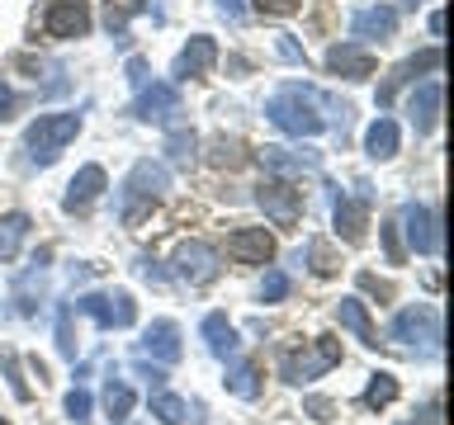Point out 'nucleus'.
<instances>
[{
    "label": "nucleus",
    "instance_id": "obj_19",
    "mask_svg": "<svg viewBox=\"0 0 454 425\" xmlns=\"http://www.w3.org/2000/svg\"><path fill=\"white\" fill-rule=\"evenodd\" d=\"M99 189H105V170L85 166L81 175L71 180V189H67V212H85V208H90V198H99Z\"/></svg>",
    "mask_w": 454,
    "mask_h": 425
},
{
    "label": "nucleus",
    "instance_id": "obj_10",
    "mask_svg": "<svg viewBox=\"0 0 454 425\" xmlns=\"http://www.w3.org/2000/svg\"><path fill=\"white\" fill-rule=\"evenodd\" d=\"M227 251H232V260H241V265H265L270 255H275V236H270L265 227H241V232L227 236Z\"/></svg>",
    "mask_w": 454,
    "mask_h": 425
},
{
    "label": "nucleus",
    "instance_id": "obj_21",
    "mask_svg": "<svg viewBox=\"0 0 454 425\" xmlns=\"http://www.w3.org/2000/svg\"><path fill=\"white\" fill-rule=\"evenodd\" d=\"M204 340H208V350L218 354V359H232L237 354V326L223 317V312H208L204 317Z\"/></svg>",
    "mask_w": 454,
    "mask_h": 425
},
{
    "label": "nucleus",
    "instance_id": "obj_36",
    "mask_svg": "<svg viewBox=\"0 0 454 425\" xmlns=\"http://www.w3.org/2000/svg\"><path fill=\"white\" fill-rule=\"evenodd\" d=\"M20 104H24V99L14 95L5 81H0V123H5V119H14V113H20Z\"/></svg>",
    "mask_w": 454,
    "mask_h": 425
},
{
    "label": "nucleus",
    "instance_id": "obj_14",
    "mask_svg": "<svg viewBox=\"0 0 454 425\" xmlns=\"http://www.w3.org/2000/svg\"><path fill=\"white\" fill-rule=\"evenodd\" d=\"M218 62V42L213 38H190V48L176 57V81H190V76H208V66Z\"/></svg>",
    "mask_w": 454,
    "mask_h": 425
},
{
    "label": "nucleus",
    "instance_id": "obj_37",
    "mask_svg": "<svg viewBox=\"0 0 454 425\" xmlns=\"http://www.w3.org/2000/svg\"><path fill=\"white\" fill-rule=\"evenodd\" d=\"M383 241H388V260L403 265V241H397V222H383Z\"/></svg>",
    "mask_w": 454,
    "mask_h": 425
},
{
    "label": "nucleus",
    "instance_id": "obj_27",
    "mask_svg": "<svg viewBox=\"0 0 454 425\" xmlns=\"http://www.w3.org/2000/svg\"><path fill=\"white\" fill-rule=\"evenodd\" d=\"M152 416L166 421V425H180V421H190V406H184L180 397H170V392H156L152 397Z\"/></svg>",
    "mask_w": 454,
    "mask_h": 425
},
{
    "label": "nucleus",
    "instance_id": "obj_9",
    "mask_svg": "<svg viewBox=\"0 0 454 425\" xmlns=\"http://www.w3.org/2000/svg\"><path fill=\"white\" fill-rule=\"evenodd\" d=\"M176 265H180V279H190V283H213L218 279V251L208 246V241H184L180 255H176Z\"/></svg>",
    "mask_w": 454,
    "mask_h": 425
},
{
    "label": "nucleus",
    "instance_id": "obj_31",
    "mask_svg": "<svg viewBox=\"0 0 454 425\" xmlns=\"http://www.w3.org/2000/svg\"><path fill=\"white\" fill-rule=\"evenodd\" d=\"M241 161H247L241 142H232V137H218V142H213V166H241Z\"/></svg>",
    "mask_w": 454,
    "mask_h": 425
},
{
    "label": "nucleus",
    "instance_id": "obj_30",
    "mask_svg": "<svg viewBox=\"0 0 454 425\" xmlns=\"http://www.w3.org/2000/svg\"><path fill=\"white\" fill-rule=\"evenodd\" d=\"M308 265H312V274H336V255H332V246H326V241H308Z\"/></svg>",
    "mask_w": 454,
    "mask_h": 425
},
{
    "label": "nucleus",
    "instance_id": "obj_11",
    "mask_svg": "<svg viewBox=\"0 0 454 425\" xmlns=\"http://www.w3.org/2000/svg\"><path fill=\"white\" fill-rule=\"evenodd\" d=\"M326 71H336L346 81H364V76H374V52L360 48V42H340V48L326 52Z\"/></svg>",
    "mask_w": 454,
    "mask_h": 425
},
{
    "label": "nucleus",
    "instance_id": "obj_22",
    "mask_svg": "<svg viewBox=\"0 0 454 425\" xmlns=\"http://www.w3.org/2000/svg\"><path fill=\"white\" fill-rule=\"evenodd\" d=\"M364 218H369L364 198H336V227H340V236H346V241L364 236Z\"/></svg>",
    "mask_w": 454,
    "mask_h": 425
},
{
    "label": "nucleus",
    "instance_id": "obj_3",
    "mask_svg": "<svg viewBox=\"0 0 454 425\" xmlns=\"http://www.w3.org/2000/svg\"><path fill=\"white\" fill-rule=\"evenodd\" d=\"M76 133H81V113H43V119L28 128L24 142H28V151H34L38 166H52Z\"/></svg>",
    "mask_w": 454,
    "mask_h": 425
},
{
    "label": "nucleus",
    "instance_id": "obj_15",
    "mask_svg": "<svg viewBox=\"0 0 454 425\" xmlns=\"http://www.w3.org/2000/svg\"><path fill=\"white\" fill-rule=\"evenodd\" d=\"M417 71H440V48H426L421 57H411V62H403L393 71L388 81L379 85V104H393V95H397V85H407V81H417Z\"/></svg>",
    "mask_w": 454,
    "mask_h": 425
},
{
    "label": "nucleus",
    "instance_id": "obj_17",
    "mask_svg": "<svg viewBox=\"0 0 454 425\" xmlns=\"http://www.w3.org/2000/svg\"><path fill=\"white\" fill-rule=\"evenodd\" d=\"M407 109H411V123H417V133H431L435 119H440V81H421Z\"/></svg>",
    "mask_w": 454,
    "mask_h": 425
},
{
    "label": "nucleus",
    "instance_id": "obj_33",
    "mask_svg": "<svg viewBox=\"0 0 454 425\" xmlns=\"http://www.w3.org/2000/svg\"><path fill=\"white\" fill-rule=\"evenodd\" d=\"M0 364H5V374H10V388H14V397H20V402H28V382L20 378V354L5 350V354H0Z\"/></svg>",
    "mask_w": 454,
    "mask_h": 425
},
{
    "label": "nucleus",
    "instance_id": "obj_4",
    "mask_svg": "<svg viewBox=\"0 0 454 425\" xmlns=\"http://www.w3.org/2000/svg\"><path fill=\"white\" fill-rule=\"evenodd\" d=\"M90 28V5L85 0H52L43 10V34L48 38H81Z\"/></svg>",
    "mask_w": 454,
    "mask_h": 425
},
{
    "label": "nucleus",
    "instance_id": "obj_24",
    "mask_svg": "<svg viewBox=\"0 0 454 425\" xmlns=\"http://www.w3.org/2000/svg\"><path fill=\"white\" fill-rule=\"evenodd\" d=\"M28 236V218L24 212H10V218H0V260H14Z\"/></svg>",
    "mask_w": 454,
    "mask_h": 425
},
{
    "label": "nucleus",
    "instance_id": "obj_5",
    "mask_svg": "<svg viewBox=\"0 0 454 425\" xmlns=\"http://www.w3.org/2000/svg\"><path fill=\"white\" fill-rule=\"evenodd\" d=\"M85 317H95L105 331H114V326H133V317H137V303L128 293H90V298H81L76 303Z\"/></svg>",
    "mask_w": 454,
    "mask_h": 425
},
{
    "label": "nucleus",
    "instance_id": "obj_29",
    "mask_svg": "<svg viewBox=\"0 0 454 425\" xmlns=\"http://www.w3.org/2000/svg\"><path fill=\"white\" fill-rule=\"evenodd\" d=\"M166 151H170V161H176V166H190L194 161V133H190V128H176L170 142H166Z\"/></svg>",
    "mask_w": 454,
    "mask_h": 425
},
{
    "label": "nucleus",
    "instance_id": "obj_20",
    "mask_svg": "<svg viewBox=\"0 0 454 425\" xmlns=\"http://www.w3.org/2000/svg\"><path fill=\"white\" fill-rule=\"evenodd\" d=\"M336 321L346 326V331L360 336L364 345H379V331H374V321H369V312H364L360 298H340V303H336Z\"/></svg>",
    "mask_w": 454,
    "mask_h": 425
},
{
    "label": "nucleus",
    "instance_id": "obj_13",
    "mask_svg": "<svg viewBox=\"0 0 454 425\" xmlns=\"http://www.w3.org/2000/svg\"><path fill=\"white\" fill-rule=\"evenodd\" d=\"M142 354H152L156 364H176L180 359V326L176 321H152L142 336Z\"/></svg>",
    "mask_w": 454,
    "mask_h": 425
},
{
    "label": "nucleus",
    "instance_id": "obj_35",
    "mask_svg": "<svg viewBox=\"0 0 454 425\" xmlns=\"http://www.w3.org/2000/svg\"><path fill=\"white\" fill-rule=\"evenodd\" d=\"M284 293H289V274H279V269H270V274H265V283H261V298H265V303H279Z\"/></svg>",
    "mask_w": 454,
    "mask_h": 425
},
{
    "label": "nucleus",
    "instance_id": "obj_18",
    "mask_svg": "<svg viewBox=\"0 0 454 425\" xmlns=\"http://www.w3.org/2000/svg\"><path fill=\"white\" fill-rule=\"evenodd\" d=\"M397 28V10L393 5H374V10H360L350 19V34L355 38H388Z\"/></svg>",
    "mask_w": 454,
    "mask_h": 425
},
{
    "label": "nucleus",
    "instance_id": "obj_41",
    "mask_svg": "<svg viewBox=\"0 0 454 425\" xmlns=\"http://www.w3.org/2000/svg\"><path fill=\"white\" fill-rule=\"evenodd\" d=\"M128 81H133V85H147V62H142V57H128Z\"/></svg>",
    "mask_w": 454,
    "mask_h": 425
},
{
    "label": "nucleus",
    "instance_id": "obj_26",
    "mask_svg": "<svg viewBox=\"0 0 454 425\" xmlns=\"http://www.w3.org/2000/svg\"><path fill=\"white\" fill-rule=\"evenodd\" d=\"M105 411H109V421H128V411H133V388H128L123 378H109V388H105Z\"/></svg>",
    "mask_w": 454,
    "mask_h": 425
},
{
    "label": "nucleus",
    "instance_id": "obj_23",
    "mask_svg": "<svg viewBox=\"0 0 454 425\" xmlns=\"http://www.w3.org/2000/svg\"><path fill=\"white\" fill-rule=\"evenodd\" d=\"M364 151L374 156V161H388V156H397V123H393V119L369 123V133H364Z\"/></svg>",
    "mask_w": 454,
    "mask_h": 425
},
{
    "label": "nucleus",
    "instance_id": "obj_28",
    "mask_svg": "<svg viewBox=\"0 0 454 425\" xmlns=\"http://www.w3.org/2000/svg\"><path fill=\"white\" fill-rule=\"evenodd\" d=\"M393 397H397V378H393V374H374V378H369L364 406H388Z\"/></svg>",
    "mask_w": 454,
    "mask_h": 425
},
{
    "label": "nucleus",
    "instance_id": "obj_32",
    "mask_svg": "<svg viewBox=\"0 0 454 425\" xmlns=\"http://www.w3.org/2000/svg\"><path fill=\"white\" fill-rule=\"evenodd\" d=\"M67 416L76 421V425L90 421V392H85V388H71L67 392Z\"/></svg>",
    "mask_w": 454,
    "mask_h": 425
},
{
    "label": "nucleus",
    "instance_id": "obj_42",
    "mask_svg": "<svg viewBox=\"0 0 454 425\" xmlns=\"http://www.w3.org/2000/svg\"><path fill=\"white\" fill-rule=\"evenodd\" d=\"M360 289H369V293H379V298H393V289H388V283H379L374 274H360Z\"/></svg>",
    "mask_w": 454,
    "mask_h": 425
},
{
    "label": "nucleus",
    "instance_id": "obj_8",
    "mask_svg": "<svg viewBox=\"0 0 454 425\" xmlns=\"http://www.w3.org/2000/svg\"><path fill=\"white\" fill-rule=\"evenodd\" d=\"M133 113H137V119H147V123H170V119L180 113V95H176V85H166V81L142 85V95H137Z\"/></svg>",
    "mask_w": 454,
    "mask_h": 425
},
{
    "label": "nucleus",
    "instance_id": "obj_6",
    "mask_svg": "<svg viewBox=\"0 0 454 425\" xmlns=\"http://www.w3.org/2000/svg\"><path fill=\"white\" fill-rule=\"evenodd\" d=\"M388 340H403V345H407V340H426V345H435V340H440V312L426 307V303L397 312V321L388 326Z\"/></svg>",
    "mask_w": 454,
    "mask_h": 425
},
{
    "label": "nucleus",
    "instance_id": "obj_7",
    "mask_svg": "<svg viewBox=\"0 0 454 425\" xmlns=\"http://www.w3.org/2000/svg\"><path fill=\"white\" fill-rule=\"evenodd\" d=\"M261 208H265V218L275 222V227H294L298 218H303V198H298L294 184H284V180H270L261 184Z\"/></svg>",
    "mask_w": 454,
    "mask_h": 425
},
{
    "label": "nucleus",
    "instance_id": "obj_25",
    "mask_svg": "<svg viewBox=\"0 0 454 425\" xmlns=\"http://www.w3.org/2000/svg\"><path fill=\"white\" fill-rule=\"evenodd\" d=\"M227 392H237V397H255L261 392V368H255L251 359H237L232 368H227Z\"/></svg>",
    "mask_w": 454,
    "mask_h": 425
},
{
    "label": "nucleus",
    "instance_id": "obj_2",
    "mask_svg": "<svg viewBox=\"0 0 454 425\" xmlns=\"http://www.w3.org/2000/svg\"><path fill=\"white\" fill-rule=\"evenodd\" d=\"M308 350H284L279 354V374L284 382H312L317 374H326L332 364H340V345L332 336H317V340H303Z\"/></svg>",
    "mask_w": 454,
    "mask_h": 425
},
{
    "label": "nucleus",
    "instance_id": "obj_40",
    "mask_svg": "<svg viewBox=\"0 0 454 425\" xmlns=\"http://www.w3.org/2000/svg\"><path fill=\"white\" fill-rule=\"evenodd\" d=\"M308 411H312L317 421H336V406L326 402V397H308Z\"/></svg>",
    "mask_w": 454,
    "mask_h": 425
},
{
    "label": "nucleus",
    "instance_id": "obj_16",
    "mask_svg": "<svg viewBox=\"0 0 454 425\" xmlns=\"http://www.w3.org/2000/svg\"><path fill=\"white\" fill-rule=\"evenodd\" d=\"M123 189H128V204H133V198H147V204H152V198L166 189V166H156V161H137Z\"/></svg>",
    "mask_w": 454,
    "mask_h": 425
},
{
    "label": "nucleus",
    "instance_id": "obj_39",
    "mask_svg": "<svg viewBox=\"0 0 454 425\" xmlns=\"http://www.w3.org/2000/svg\"><path fill=\"white\" fill-rule=\"evenodd\" d=\"M255 10L261 14H294L298 0H255Z\"/></svg>",
    "mask_w": 454,
    "mask_h": 425
},
{
    "label": "nucleus",
    "instance_id": "obj_34",
    "mask_svg": "<svg viewBox=\"0 0 454 425\" xmlns=\"http://www.w3.org/2000/svg\"><path fill=\"white\" fill-rule=\"evenodd\" d=\"M57 350L67 354V359H76V336H71V312L62 307V317H57Z\"/></svg>",
    "mask_w": 454,
    "mask_h": 425
},
{
    "label": "nucleus",
    "instance_id": "obj_12",
    "mask_svg": "<svg viewBox=\"0 0 454 425\" xmlns=\"http://www.w3.org/2000/svg\"><path fill=\"white\" fill-rule=\"evenodd\" d=\"M403 222H407V241H411V251H417V255H435L440 251V232H435V212L431 208L407 204Z\"/></svg>",
    "mask_w": 454,
    "mask_h": 425
},
{
    "label": "nucleus",
    "instance_id": "obj_38",
    "mask_svg": "<svg viewBox=\"0 0 454 425\" xmlns=\"http://www.w3.org/2000/svg\"><path fill=\"white\" fill-rule=\"evenodd\" d=\"M275 52L284 57V62H303V48H298V42H294L289 34H279V42H275Z\"/></svg>",
    "mask_w": 454,
    "mask_h": 425
},
{
    "label": "nucleus",
    "instance_id": "obj_43",
    "mask_svg": "<svg viewBox=\"0 0 454 425\" xmlns=\"http://www.w3.org/2000/svg\"><path fill=\"white\" fill-rule=\"evenodd\" d=\"M218 10L227 14V19H241V0H218Z\"/></svg>",
    "mask_w": 454,
    "mask_h": 425
},
{
    "label": "nucleus",
    "instance_id": "obj_1",
    "mask_svg": "<svg viewBox=\"0 0 454 425\" xmlns=\"http://www.w3.org/2000/svg\"><path fill=\"white\" fill-rule=\"evenodd\" d=\"M265 113L279 133H294V137H317L322 133L317 99H312V90H303V85H284L279 95H270Z\"/></svg>",
    "mask_w": 454,
    "mask_h": 425
}]
</instances>
